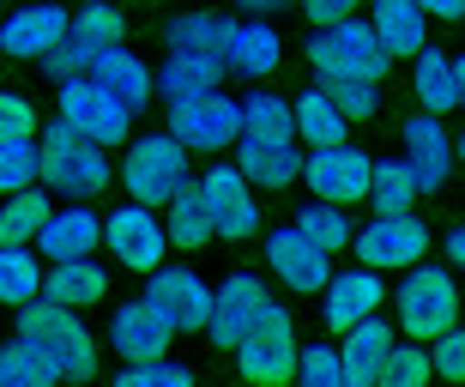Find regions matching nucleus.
Instances as JSON below:
<instances>
[{"label": "nucleus", "instance_id": "nucleus-50", "mask_svg": "<svg viewBox=\"0 0 465 387\" xmlns=\"http://www.w3.org/2000/svg\"><path fill=\"white\" fill-rule=\"evenodd\" d=\"M248 13H278V6H291V0H242Z\"/></svg>", "mask_w": 465, "mask_h": 387}, {"label": "nucleus", "instance_id": "nucleus-32", "mask_svg": "<svg viewBox=\"0 0 465 387\" xmlns=\"http://www.w3.org/2000/svg\"><path fill=\"white\" fill-rule=\"evenodd\" d=\"M375 212H405V206H417V182H411V170H405V158H393V164H369V194H362Z\"/></svg>", "mask_w": 465, "mask_h": 387}, {"label": "nucleus", "instance_id": "nucleus-6", "mask_svg": "<svg viewBox=\"0 0 465 387\" xmlns=\"http://www.w3.org/2000/svg\"><path fill=\"white\" fill-rule=\"evenodd\" d=\"M236 127H242V104L224 85H200L170 97V134L188 152H224V145H236Z\"/></svg>", "mask_w": 465, "mask_h": 387}, {"label": "nucleus", "instance_id": "nucleus-34", "mask_svg": "<svg viewBox=\"0 0 465 387\" xmlns=\"http://www.w3.org/2000/svg\"><path fill=\"white\" fill-rule=\"evenodd\" d=\"M43 218H49V194H36V188L6 194V206H0V243H31Z\"/></svg>", "mask_w": 465, "mask_h": 387}, {"label": "nucleus", "instance_id": "nucleus-37", "mask_svg": "<svg viewBox=\"0 0 465 387\" xmlns=\"http://www.w3.org/2000/svg\"><path fill=\"white\" fill-rule=\"evenodd\" d=\"M296 230H309V236L327 248V254L351 248V218H345V206H327V200H314V206L296 212Z\"/></svg>", "mask_w": 465, "mask_h": 387}, {"label": "nucleus", "instance_id": "nucleus-27", "mask_svg": "<svg viewBox=\"0 0 465 387\" xmlns=\"http://www.w3.org/2000/svg\"><path fill=\"white\" fill-rule=\"evenodd\" d=\"M278 55H284V43H278V31L272 25H230V36H224V67H236V73H248V79H266V73L278 67Z\"/></svg>", "mask_w": 465, "mask_h": 387}, {"label": "nucleus", "instance_id": "nucleus-39", "mask_svg": "<svg viewBox=\"0 0 465 387\" xmlns=\"http://www.w3.org/2000/svg\"><path fill=\"white\" fill-rule=\"evenodd\" d=\"M430 382V352L423 345H387V357H381V375L375 387H423Z\"/></svg>", "mask_w": 465, "mask_h": 387}, {"label": "nucleus", "instance_id": "nucleus-33", "mask_svg": "<svg viewBox=\"0 0 465 387\" xmlns=\"http://www.w3.org/2000/svg\"><path fill=\"white\" fill-rule=\"evenodd\" d=\"M43 291V266L25 243H0V303H25Z\"/></svg>", "mask_w": 465, "mask_h": 387}, {"label": "nucleus", "instance_id": "nucleus-14", "mask_svg": "<svg viewBox=\"0 0 465 387\" xmlns=\"http://www.w3.org/2000/svg\"><path fill=\"white\" fill-rule=\"evenodd\" d=\"M266 261H272V273L291 284V291H309V297L327 284V273H332V254L314 243L309 230H296V224L266 230Z\"/></svg>", "mask_w": 465, "mask_h": 387}, {"label": "nucleus", "instance_id": "nucleus-23", "mask_svg": "<svg viewBox=\"0 0 465 387\" xmlns=\"http://www.w3.org/2000/svg\"><path fill=\"white\" fill-rule=\"evenodd\" d=\"M91 79H97V85L109 91V97H115L121 109H127V115H139V109L152 104V67H145V61H139V55H127L115 43V49H104L97 55V61H91Z\"/></svg>", "mask_w": 465, "mask_h": 387}, {"label": "nucleus", "instance_id": "nucleus-16", "mask_svg": "<svg viewBox=\"0 0 465 387\" xmlns=\"http://www.w3.org/2000/svg\"><path fill=\"white\" fill-rule=\"evenodd\" d=\"M405 170H411L417 194H435L453 170V140L441 127V115H430V109L405 122Z\"/></svg>", "mask_w": 465, "mask_h": 387}, {"label": "nucleus", "instance_id": "nucleus-22", "mask_svg": "<svg viewBox=\"0 0 465 387\" xmlns=\"http://www.w3.org/2000/svg\"><path fill=\"white\" fill-rule=\"evenodd\" d=\"M387 345H393V327H387L381 315L351 321L345 339H339V375H345V387H375Z\"/></svg>", "mask_w": 465, "mask_h": 387}, {"label": "nucleus", "instance_id": "nucleus-10", "mask_svg": "<svg viewBox=\"0 0 465 387\" xmlns=\"http://www.w3.org/2000/svg\"><path fill=\"white\" fill-rule=\"evenodd\" d=\"M193 188H200V206H206V218H212V236L242 243V236H254V230H260L254 188H248V176H242L236 164H212Z\"/></svg>", "mask_w": 465, "mask_h": 387}, {"label": "nucleus", "instance_id": "nucleus-8", "mask_svg": "<svg viewBox=\"0 0 465 387\" xmlns=\"http://www.w3.org/2000/svg\"><path fill=\"white\" fill-rule=\"evenodd\" d=\"M430 224L417 218L411 206L405 212H375L362 230H351V248L362 254V266H375V273H405L411 261L430 254Z\"/></svg>", "mask_w": 465, "mask_h": 387}, {"label": "nucleus", "instance_id": "nucleus-4", "mask_svg": "<svg viewBox=\"0 0 465 387\" xmlns=\"http://www.w3.org/2000/svg\"><path fill=\"white\" fill-rule=\"evenodd\" d=\"M393 303H399V327H405L417 345H430L441 327H453V321H460V291H453V273L423 266V261L405 266V279H399Z\"/></svg>", "mask_w": 465, "mask_h": 387}, {"label": "nucleus", "instance_id": "nucleus-20", "mask_svg": "<svg viewBox=\"0 0 465 387\" xmlns=\"http://www.w3.org/2000/svg\"><path fill=\"white\" fill-rule=\"evenodd\" d=\"M296 164L302 152L291 134H236V170L248 176V188H284L296 182Z\"/></svg>", "mask_w": 465, "mask_h": 387}, {"label": "nucleus", "instance_id": "nucleus-2", "mask_svg": "<svg viewBox=\"0 0 465 387\" xmlns=\"http://www.w3.org/2000/svg\"><path fill=\"white\" fill-rule=\"evenodd\" d=\"M18 309V333L36 339V345H49L54 363H61V375H73V382H85V375H97V339L85 333V321H79V309H67V303H49L43 291L25 303H13Z\"/></svg>", "mask_w": 465, "mask_h": 387}, {"label": "nucleus", "instance_id": "nucleus-21", "mask_svg": "<svg viewBox=\"0 0 465 387\" xmlns=\"http://www.w3.org/2000/svg\"><path fill=\"white\" fill-rule=\"evenodd\" d=\"M97 236H104V218H97L85 200H73V206H49V218L36 224L31 243L43 248L49 261H79V254L97 248Z\"/></svg>", "mask_w": 465, "mask_h": 387}, {"label": "nucleus", "instance_id": "nucleus-43", "mask_svg": "<svg viewBox=\"0 0 465 387\" xmlns=\"http://www.w3.org/2000/svg\"><path fill=\"white\" fill-rule=\"evenodd\" d=\"M97 55H104V49H91L85 36L61 31V43L43 55V67H49V79H73V73H91V61H97Z\"/></svg>", "mask_w": 465, "mask_h": 387}, {"label": "nucleus", "instance_id": "nucleus-11", "mask_svg": "<svg viewBox=\"0 0 465 387\" xmlns=\"http://www.w3.org/2000/svg\"><path fill=\"white\" fill-rule=\"evenodd\" d=\"M296 176L309 182L327 206H357L362 194H369V152H357V145H345V140L314 145L309 158L296 164Z\"/></svg>", "mask_w": 465, "mask_h": 387}, {"label": "nucleus", "instance_id": "nucleus-40", "mask_svg": "<svg viewBox=\"0 0 465 387\" xmlns=\"http://www.w3.org/2000/svg\"><path fill=\"white\" fill-rule=\"evenodd\" d=\"M36 182V134L25 140H0V194H18Z\"/></svg>", "mask_w": 465, "mask_h": 387}, {"label": "nucleus", "instance_id": "nucleus-42", "mask_svg": "<svg viewBox=\"0 0 465 387\" xmlns=\"http://www.w3.org/2000/svg\"><path fill=\"white\" fill-rule=\"evenodd\" d=\"M332 97V109L345 115V122H362V115H375L381 109V85H369V79H332V85H321Z\"/></svg>", "mask_w": 465, "mask_h": 387}, {"label": "nucleus", "instance_id": "nucleus-3", "mask_svg": "<svg viewBox=\"0 0 465 387\" xmlns=\"http://www.w3.org/2000/svg\"><path fill=\"white\" fill-rule=\"evenodd\" d=\"M36 182H43L49 194L85 200V194H97L109 182V158H104V145L79 140L73 127L54 122L49 134H36Z\"/></svg>", "mask_w": 465, "mask_h": 387}, {"label": "nucleus", "instance_id": "nucleus-26", "mask_svg": "<svg viewBox=\"0 0 465 387\" xmlns=\"http://www.w3.org/2000/svg\"><path fill=\"white\" fill-rule=\"evenodd\" d=\"M104 291H109V273L91 261V254L54 261V273H43V297L67 303V309H91V303H104Z\"/></svg>", "mask_w": 465, "mask_h": 387}, {"label": "nucleus", "instance_id": "nucleus-1", "mask_svg": "<svg viewBox=\"0 0 465 387\" xmlns=\"http://www.w3.org/2000/svg\"><path fill=\"white\" fill-rule=\"evenodd\" d=\"M309 61H314V73H321V85H332V79H369V85H381L387 67H393V55L381 49L375 31H369L357 13L332 18V25H314Z\"/></svg>", "mask_w": 465, "mask_h": 387}, {"label": "nucleus", "instance_id": "nucleus-12", "mask_svg": "<svg viewBox=\"0 0 465 387\" xmlns=\"http://www.w3.org/2000/svg\"><path fill=\"white\" fill-rule=\"evenodd\" d=\"M97 243L115 254L127 273H152L157 261H163V248H170V236H163V224H157V206H139V200H127V206H115L104 218V236Z\"/></svg>", "mask_w": 465, "mask_h": 387}, {"label": "nucleus", "instance_id": "nucleus-30", "mask_svg": "<svg viewBox=\"0 0 465 387\" xmlns=\"http://www.w3.org/2000/svg\"><path fill=\"white\" fill-rule=\"evenodd\" d=\"M291 134L302 145H332V140H345V115L332 109L327 91H302L291 104Z\"/></svg>", "mask_w": 465, "mask_h": 387}, {"label": "nucleus", "instance_id": "nucleus-13", "mask_svg": "<svg viewBox=\"0 0 465 387\" xmlns=\"http://www.w3.org/2000/svg\"><path fill=\"white\" fill-rule=\"evenodd\" d=\"M145 297L170 315L175 333H200V327H206V315H212L206 279H200V273H188V266H163V261H157L152 279H145Z\"/></svg>", "mask_w": 465, "mask_h": 387}, {"label": "nucleus", "instance_id": "nucleus-9", "mask_svg": "<svg viewBox=\"0 0 465 387\" xmlns=\"http://www.w3.org/2000/svg\"><path fill=\"white\" fill-rule=\"evenodd\" d=\"M61 85V127H73L79 140H91V145H121L127 140V109L109 97L91 73H73V79H54Z\"/></svg>", "mask_w": 465, "mask_h": 387}, {"label": "nucleus", "instance_id": "nucleus-19", "mask_svg": "<svg viewBox=\"0 0 465 387\" xmlns=\"http://www.w3.org/2000/svg\"><path fill=\"white\" fill-rule=\"evenodd\" d=\"M170 339H175V327H170V315H163L152 297H134L127 309H115V321H109V345L121 352V363L170 352Z\"/></svg>", "mask_w": 465, "mask_h": 387}, {"label": "nucleus", "instance_id": "nucleus-5", "mask_svg": "<svg viewBox=\"0 0 465 387\" xmlns=\"http://www.w3.org/2000/svg\"><path fill=\"white\" fill-rule=\"evenodd\" d=\"M230 352H236V370L248 375V382H260V387L291 382V370H296V327H291V309L266 297V309L254 315V327H248V333H242Z\"/></svg>", "mask_w": 465, "mask_h": 387}, {"label": "nucleus", "instance_id": "nucleus-15", "mask_svg": "<svg viewBox=\"0 0 465 387\" xmlns=\"http://www.w3.org/2000/svg\"><path fill=\"white\" fill-rule=\"evenodd\" d=\"M266 297H272V291H266L254 273H230L224 291H212V315H206V327H200V333H212V345H218V352H230V345L254 327V315L266 309Z\"/></svg>", "mask_w": 465, "mask_h": 387}, {"label": "nucleus", "instance_id": "nucleus-18", "mask_svg": "<svg viewBox=\"0 0 465 387\" xmlns=\"http://www.w3.org/2000/svg\"><path fill=\"white\" fill-rule=\"evenodd\" d=\"M314 297H321L327 327H332V333H345L351 321H362V315H375V309H381L387 284L375 279V266H357V273H327V284H321Z\"/></svg>", "mask_w": 465, "mask_h": 387}, {"label": "nucleus", "instance_id": "nucleus-17", "mask_svg": "<svg viewBox=\"0 0 465 387\" xmlns=\"http://www.w3.org/2000/svg\"><path fill=\"white\" fill-rule=\"evenodd\" d=\"M61 31H67V13L54 0H31V6L0 18V49L13 55V61H43L61 43Z\"/></svg>", "mask_w": 465, "mask_h": 387}, {"label": "nucleus", "instance_id": "nucleus-48", "mask_svg": "<svg viewBox=\"0 0 465 387\" xmlns=\"http://www.w3.org/2000/svg\"><path fill=\"white\" fill-rule=\"evenodd\" d=\"M423 6V18H460L465 13V0H417Z\"/></svg>", "mask_w": 465, "mask_h": 387}, {"label": "nucleus", "instance_id": "nucleus-49", "mask_svg": "<svg viewBox=\"0 0 465 387\" xmlns=\"http://www.w3.org/2000/svg\"><path fill=\"white\" fill-rule=\"evenodd\" d=\"M441 248H448V261H465V230H448V236H441Z\"/></svg>", "mask_w": 465, "mask_h": 387}, {"label": "nucleus", "instance_id": "nucleus-25", "mask_svg": "<svg viewBox=\"0 0 465 387\" xmlns=\"http://www.w3.org/2000/svg\"><path fill=\"white\" fill-rule=\"evenodd\" d=\"M417 104L430 115H448V109L465 104V67L448 49H430V43L417 49Z\"/></svg>", "mask_w": 465, "mask_h": 387}, {"label": "nucleus", "instance_id": "nucleus-41", "mask_svg": "<svg viewBox=\"0 0 465 387\" xmlns=\"http://www.w3.org/2000/svg\"><path fill=\"white\" fill-rule=\"evenodd\" d=\"M188 382H193V375L182 370V363H170V352L121 363V387H188Z\"/></svg>", "mask_w": 465, "mask_h": 387}, {"label": "nucleus", "instance_id": "nucleus-45", "mask_svg": "<svg viewBox=\"0 0 465 387\" xmlns=\"http://www.w3.org/2000/svg\"><path fill=\"white\" fill-rule=\"evenodd\" d=\"M430 345H435V352H430V375H441V382H465V333H460V321L441 327Z\"/></svg>", "mask_w": 465, "mask_h": 387}, {"label": "nucleus", "instance_id": "nucleus-31", "mask_svg": "<svg viewBox=\"0 0 465 387\" xmlns=\"http://www.w3.org/2000/svg\"><path fill=\"white\" fill-rule=\"evenodd\" d=\"M163 236H170L175 248H206V243H218V236H212L206 206H200V188H193V182L170 194V224H163Z\"/></svg>", "mask_w": 465, "mask_h": 387}, {"label": "nucleus", "instance_id": "nucleus-29", "mask_svg": "<svg viewBox=\"0 0 465 387\" xmlns=\"http://www.w3.org/2000/svg\"><path fill=\"white\" fill-rule=\"evenodd\" d=\"M224 79V61L218 55H200V49H170V61L152 73V85L163 97H182V91H200V85H218Z\"/></svg>", "mask_w": 465, "mask_h": 387}, {"label": "nucleus", "instance_id": "nucleus-38", "mask_svg": "<svg viewBox=\"0 0 465 387\" xmlns=\"http://www.w3.org/2000/svg\"><path fill=\"white\" fill-rule=\"evenodd\" d=\"M236 104H242V127L236 134H291V104H284V97H272V91H248V97H236Z\"/></svg>", "mask_w": 465, "mask_h": 387}, {"label": "nucleus", "instance_id": "nucleus-28", "mask_svg": "<svg viewBox=\"0 0 465 387\" xmlns=\"http://www.w3.org/2000/svg\"><path fill=\"white\" fill-rule=\"evenodd\" d=\"M0 382L6 387H54V382H67V375H61V363H54L49 345L13 333L6 345H0Z\"/></svg>", "mask_w": 465, "mask_h": 387}, {"label": "nucleus", "instance_id": "nucleus-44", "mask_svg": "<svg viewBox=\"0 0 465 387\" xmlns=\"http://www.w3.org/2000/svg\"><path fill=\"white\" fill-rule=\"evenodd\" d=\"M291 375L302 387H345V375H339V345H309V352H296Z\"/></svg>", "mask_w": 465, "mask_h": 387}, {"label": "nucleus", "instance_id": "nucleus-35", "mask_svg": "<svg viewBox=\"0 0 465 387\" xmlns=\"http://www.w3.org/2000/svg\"><path fill=\"white\" fill-rule=\"evenodd\" d=\"M224 36H230V18H218V13H182V18L170 25V49L224 55Z\"/></svg>", "mask_w": 465, "mask_h": 387}, {"label": "nucleus", "instance_id": "nucleus-24", "mask_svg": "<svg viewBox=\"0 0 465 387\" xmlns=\"http://www.w3.org/2000/svg\"><path fill=\"white\" fill-rule=\"evenodd\" d=\"M369 31L387 55H417L430 43V18L417 0H369Z\"/></svg>", "mask_w": 465, "mask_h": 387}, {"label": "nucleus", "instance_id": "nucleus-47", "mask_svg": "<svg viewBox=\"0 0 465 387\" xmlns=\"http://www.w3.org/2000/svg\"><path fill=\"white\" fill-rule=\"evenodd\" d=\"M362 0H302V13L314 18V25H332V18H351Z\"/></svg>", "mask_w": 465, "mask_h": 387}, {"label": "nucleus", "instance_id": "nucleus-7", "mask_svg": "<svg viewBox=\"0 0 465 387\" xmlns=\"http://www.w3.org/2000/svg\"><path fill=\"white\" fill-rule=\"evenodd\" d=\"M127 194H134L139 206H170L175 188H188V145L175 140V134H145V140L127 145V170H121Z\"/></svg>", "mask_w": 465, "mask_h": 387}, {"label": "nucleus", "instance_id": "nucleus-36", "mask_svg": "<svg viewBox=\"0 0 465 387\" xmlns=\"http://www.w3.org/2000/svg\"><path fill=\"white\" fill-rule=\"evenodd\" d=\"M67 31L85 36L91 49H115L121 36H127V25H121V13L109 6V0H85V6H79V18H67Z\"/></svg>", "mask_w": 465, "mask_h": 387}, {"label": "nucleus", "instance_id": "nucleus-46", "mask_svg": "<svg viewBox=\"0 0 465 387\" xmlns=\"http://www.w3.org/2000/svg\"><path fill=\"white\" fill-rule=\"evenodd\" d=\"M36 134V109L31 97H18V91H0V140H25Z\"/></svg>", "mask_w": 465, "mask_h": 387}]
</instances>
